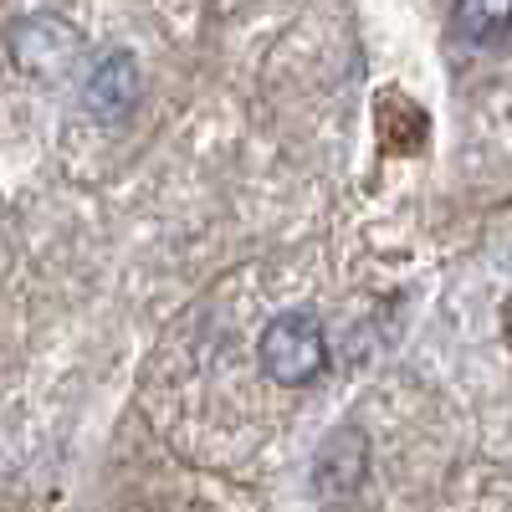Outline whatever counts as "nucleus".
<instances>
[{"mask_svg": "<svg viewBox=\"0 0 512 512\" xmlns=\"http://www.w3.org/2000/svg\"><path fill=\"white\" fill-rule=\"evenodd\" d=\"M369 477V436L359 431V425H333V431L323 436L318 456H313V497L323 502H349Z\"/></svg>", "mask_w": 512, "mask_h": 512, "instance_id": "20e7f679", "label": "nucleus"}, {"mask_svg": "<svg viewBox=\"0 0 512 512\" xmlns=\"http://www.w3.org/2000/svg\"><path fill=\"white\" fill-rule=\"evenodd\" d=\"M6 57L21 77L57 88V82H67L82 67V57H88V36L57 11H31V16H16L6 26Z\"/></svg>", "mask_w": 512, "mask_h": 512, "instance_id": "f257e3e1", "label": "nucleus"}, {"mask_svg": "<svg viewBox=\"0 0 512 512\" xmlns=\"http://www.w3.org/2000/svg\"><path fill=\"white\" fill-rule=\"evenodd\" d=\"M451 31L466 47H497L512 31V0H456L451 6Z\"/></svg>", "mask_w": 512, "mask_h": 512, "instance_id": "39448f33", "label": "nucleus"}, {"mask_svg": "<svg viewBox=\"0 0 512 512\" xmlns=\"http://www.w3.org/2000/svg\"><path fill=\"white\" fill-rule=\"evenodd\" d=\"M502 338H507V349H512V297L502 303Z\"/></svg>", "mask_w": 512, "mask_h": 512, "instance_id": "423d86ee", "label": "nucleus"}, {"mask_svg": "<svg viewBox=\"0 0 512 512\" xmlns=\"http://www.w3.org/2000/svg\"><path fill=\"white\" fill-rule=\"evenodd\" d=\"M256 364L282 390H303V384L328 374V338L313 313H277L267 318L256 338Z\"/></svg>", "mask_w": 512, "mask_h": 512, "instance_id": "f03ea898", "label": "nucleus"}, {"mask_svg": "<svg viewBox=\"0 0 512 512\" xmlns=\"http://www.w3.org/2000/svg\"><path fill=\"white\" fill-rule=\"evenodd\" d=\"M139 103H144V67H139V57L128 47L103 52L93 62L88 82H82V108H88V118L123 123V118H134Z\"/></svg>", "mask_w": 512, "mask_h": 512, "instance_id": "7ed1b4c3", "label": "nucleus"}]
</instances>
